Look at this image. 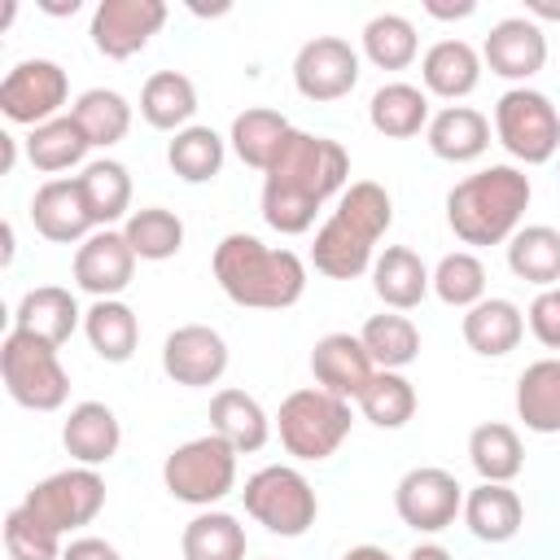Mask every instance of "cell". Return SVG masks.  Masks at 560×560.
Segmentation results:
<instances>
[{"mask_svg":"<svg viewBox=\"0 0 560 560\" xmlns=\"http://www.w3.org/2000/svg\"><path fill=\"white\" fill-rule=\"evenodd\" d=\"M346 179H350V153L328 136H311L293 127L289 144L262 175V223L280 236L311 232L324 201L346 192Z\"/></svg>","mask_w":560,"mask_h":560,"instance_id":"cell-1","label":"cell"},{"mask_svg":"<svg viewBox=\"0 0 560 560\" xmlns=\"http://www.w3.org/2000/svg\"><path fill=\"white\" fill-rule=\"evenodd\" d=\"M210 267L228 302L249 311H284L306 293V262L293 249L262 245L249 232H228L214 245Z\"/></svg>","mask_w":560,"mask_h":560,"instance_id":"cell-2","label":"cell"},{"mask_svg":"<svg viewBox=\"0 0 560 560\" xmlns=\"http://www.w3.org/2000/svg\"><path fill=\"white\" fill-rule=\"evenodd\" d=\"M389 223H394L389 192L372 179H354L337 197V210L315 232V245H311L315 271L328 276V280H354V276L372 271L376 241L389 232Z\"/></svg>","mask_w":560,"mask_h":560,"instance_id":"cell-3","label":"cell"},{"mask_svg":"<svg viewBox=\"0 0 560 560\" xmlns=\"http://www.w3.org/2000/svg\"><path fill=\"white\" fill-rule=\"evenodd\" d=\"M529 197V175L512 162H494L446 192V223L464 245H508L521 232Z\"/></svg>","mask_w":560,"mask_h":560,"instance_id":"cell-4","label":"cell"},{"mask_svg":"<svg viewBox=\"0 0 560 560\" xmlns=\"http://www.w3.org/2000/svg\"><path fill=\"white\" fill-rule=\"evenodd\" d=\"M350 402L319 389V385H306V389H293L280 411H276V433H280V446L293 455V459H328L337 455V446L350 438Z\"/></svg>","mask_w":560,"mask_h":560,"instance_id":"cell-5","label":"cell"},{"mask_svg":"<svg viewBox=\"0 0 560 560\" xmlns=\"http://www.w3.org/2000/svg\"><path fill=\"white\" fill-rule=\"evenodd\" d=\"M0 376L18 407L26 411H57L70 398V372L57 359V346L9 328L0 346Z\"/></svg>","mask_w":560,"mask_h":560,"instance_id":"cell-6","label":"cell"},{"mask_svg":"<svg viewBox=\"0 0 560 560\" xmlns=\"http://www.w3.org/2000/svg\"><path fill=\"white\" fill-rule=\"evenodd\" d=\"M162 486L171 499H179L188 508H214L219 499H228L236 490V451L219 433L192 438L166 455Z\"/></svg>","mask_w":560,"mask_h":560,"instance_id":"cell-7","label":"cell"},{"mask_svg":"<svg viewBox=\"0 0 560 560\" xmlns=\"http://www.w3.org/2000/svg\"><path fill=\"white\" fill-rule=\"evenodd\" d=\"M241 499H245V512L267 534H280V538H302L319 516V499H315L311 481L293 464L258 468L254 477H245Z\"/></svg>","mask_w":560,"mask_h":560,"instance_id":"cell-8","label":"cell"},{"mask_svg":"<svg viewBox=\"0 0 560 560\" xmlns=\"http://www.w3.org/2000/svg\"><path fill=\"white\" fill-rule=\"evenodd\" d=\"M494 136L516 162L542 166V162H551L560 153V114H556L547 92L508 88L494 101Z\"/></svg>","mask_w":560,"mask_h":560,"instance_id":"cell-9","label":"cell"},{"mask_svg":"<svg viewBox=\"0 0 560 560\" xmlns=\"http://www.w3.org/2000/svg\"><path fill=\"white\" fill-rule=\"evenodd\" d=\"M22 503L44 525H52L57 534H74V529H83V525H92L101 516V508H105V477L96 468L74 464V468H61V472L35 481Z\"/></svg>","mask_w":560,"mask_h":560,"instance_id":"cell-10","label":"cell"},{"mask_svg":"<svg viewBox=\"0 0 560 560\" xmlns=\"http://www.w3.org/2000/svg\"><path fill=\"white\" fill-rule=\"evenodd\" d=\"M66 101H70V79L48 57L18 61L0 83V114L9 122H18V127H31V131L52 122V118H61Z\"/></svg>","mask_w":560,"mask_h":560,"instance_id":"cell-11","label":"cell"},{"mask_svg":"<svg viewBox=\"0 0 560 560\" xmlns=\"http://www.w3.org/2000/svg\"><path fill=\"white\" fill-rule=\"evenodd\" d=\"M394 512L416 534H438V529L455 525V516H464V486L455 481V472H446L438 464H420L398 477Z\"/></svg>","mask_w":560,"mask_h":560,"instance_id":"cell-12","label":"cell"},{"mask_svg":"<svg viewBox=\"0 0 560 560\" xmlns=\"http://www.w3.org/2000/svg\"><path fill=\"white\" fill-rule=\"evenodd\" d=\"M359 83V52L350 48V39L341 35H315L298 48L293 57V88L315 101V105H328V101H341L350 96Z\"/></svg>","mask_w":560,"mask_h":560,"instance_id":"cell-13","label":"cell"},{"mask_svg":"<svg viewBox=\"0 0 560 560\" xmlns=\"http://www.w3.org/2000/svg\"><path fill=\"white\" fill-rule=\"evenodd\" d=\"M166 26V4L162 0H101L92 9V48L109 61L136 57L158 31Z\"/></svg>","mask_w":560,"mask_h":560,"instance_id":"cell-14","label":"cell"},{"mask_svg":"<svg viewBox=\"0 0 560 560\" xmlns=\"http://www.w3.org/2000/svg\"><path fill=\"white\" fill-rule=\"evenodd\" d=\"M162 372L175 385L206 389L228 372V341L210 324H179L162 341Z\"/></svg>","mask_w":560,"mask_h":560,"instance_id":"cell-15","label":"cell"},{"mask_svg":"<svg viewBox=\"0 0 560 560\" xmlns=\"http://www.w3.org/2000/svg\"><path fill=\"white\" fill-rule=\"evenodd\" d=\"M481 66H490V74L525 88V79H534L547 66V35L534 18H499L481 44Z\"/></svg>","mask_w":560,"mask_h":560,"instance_id":"cell-16","label":"cell"},{"mask_svg":"<svg viewBox=\"0 0 560 560\" xmlns=\"http://www.w3.org/2000/svg\"><path fill=\"white\" fill-rule=\"evenodd\" d=\"M136 254H131V245H127V236L122 232H114V228H96L79 249H74V284L83 289V293H92L96 302L101 298H118L127 284H131V276H136Z\"/></svg>","mask_w":560,"mask_h":560,"instance_id":"cell-17","label":"cell"},{"mask_svg":"<svg viewBox=\"0 0 560 560\" xmlns=\"http://www.w3.org/2000/svg\"><path fill=\"white\" fill-rule=\"evenodd\" d=\"M31 223L44 241L52 245H83L96 223L88 214V201H83V188H79V175H61V179H48L35 188L31 197Z\"/></svg>","mask_w":560,"mask_h":560,"instance_id":"cell-18","label":"cell"},{"mask_svg":"<svg viewBox=\"0 0 560 560\" xmlns=\"http://www.w3.org/2000/svg\"><path fill=\"white\" fill-rule=\"evenodd\" d=\"M311 376H315V385L319 389H328V394H337V398H354L359 402V394L368 389V381L376 376V363H372V354L363 350V341L359 337H350V332H328V337H319L315 346H311Z\"/></svg>","mask_w":560,"mask_h":560,"instance_id":"cell-19","label":"cell"},{"mask_svg":"<svg viewBox=\"0 0 560 560\" xmlns=\"http://www.w3.org/2000/svg\"><path fill=\"white\" fill-rule=\"evenodd\" d=\"M61 446H66V455H70L74 464H83V468L109 464V459L118 455V446H122V424H118L114 407H105V402H96V398L74 402L70 416H66V424H61Z\"/></svg>","mask_w":560,"mask_h":560,"instance_id":"cell-20","label":"cell"},{"mask_svg":"<svg viewBox=\"0 0 560 560\" xmlns=\"http://www.w3.org/2000/svg\"><path fill=\"white\" fill-rule=\"evenodd\" d=\"M79 324H83V311H79L74 293L61 289V284H35V289H26L22 302H18V311H13V328L18 332H31V337H39V341H48L57 350L74 337Z\"/></svg>","mask_w":560,"mask_h":560,"instance_id":"cell-21","label":"cell"},{"mask_svg":"<svg viewBox=\"0 0 560 560\" xmlns=\"http://www.w3.org/2000/svg\"><path fill=\"white\" fill-rule=\"evenodd\" d=\"M372 293L389 311H416L433 293V271L407 245H385L372 262Z\"/></svg>","mask_w":560,"mask_h":560,"instance_id":"cell-22","label":"cell"},{"mask_svg":"<svg viewBox=\"0 0 560 560\" xmlns=\"http://www.w3.org/2000/svg\"><path fill=\"white\" fill-rule=\"evenodd\" d=\"M464 341L472 354L481 359H503L521 346L525 337V311L512 302V298H481L477 306L464 311V324H459Z\"/></svg>","mask_w":560,"mask_h":560,"instance_id":"cell-23","label":"cell"},{"mask_svg":"<svg viewBox=\"0 0 560 560\" xmlns=\"http://www.w3.org/2000/svg\"><path fill=\"white\" fill-rule=\"evenodd\" d=\"M464 525L477 542H512L525 525L521 494L503 481H477L464 494Z\"/></svg>","mask_w":560,"mask_h":560,"instance_id":"cell-24","label":"cell"},{"mask_svg":"<svg viewBox=\"0 0 560 560\" xmlns=\"http://www.w3.org/2000/svg\"><path fill=\"white\" fill-rule=\"evenodd\" d=\"M210 433H219L236 455H249V451H262L267 438H271V416L262 411V402L236 385L219 389L210 398Z\"/></svg>","mask_w":560,"mask_h":560,"instance_id":"cell-25","label":"cell"},{"mask_svg":"<svg viewBox=\"0 0 560 560\" xmlns=\"http://www.w3.org/2000/svg\"><path fill=\"white\" fill-rule=\"evenodd\" d=\"M420 79H424V92L429 96L464 101L481 83V52L468 39H438L420 57Z\"/></svg>","mask_w":560,"mask_h":560,"instance_id":"cell-26","label":"cell"},{"mask_svg":"<svg viewBox=\"0 0 560 560\" xmlns=\"http://www.w3.org/2000/svg\"><path fill=\"white\" fill-rule=\"evenodd\" d=\"M424 140H429L433 158H442V162H455V166L477 162L490 149V118L472 105H446L429 118Z\"/></svg>","mask_w":560,"mask_h":560,"instance_id":"cell-27","label":"cell"},{"mask_svg":"<svg viewBox=\"0 0 560 560\" xmlns=\"http://www.w3.org/2000/svg\"><path fill=\"white\" fill-rule=\"evenodd\" d=\"M289 136H293V122H289L280 109L249 105V109H241V114L232 118L228 144H232V153H236L245 166H254V171L267 175L271 162L280 158V149L289 144Z\"/></svg>","mask_w":560,"mask_h":560,"instance_id":"cell-28","label":"cell"},{"mask_svg":"<svg viewBox=\"0 0 560 560\" xmlns=\"http://www.w3.org/2000/svg\"><path fill=\"white\" fill-rule=\"evenodd\" d=\"M429 118H433L429 114V92L416 88V83H402V79L381 83L368 101V122L385 140H411L429 127Z\"/></svg>","mask_w":560,"mask_h":560,"instance_id":"cell-29","label":"cell"},{"mask_svg":"<svg viewBox=\"0 0 560 560\" xmlns=\"http://www.w3.org/2000/svg\"><path fill=\"white\" fill-rule=\"evenodd\" d=\"M516 420L529 433H560V359H534L521 376H516Z\"/></svg>","mask_w":560,"mask_h":560,"instance_id":"cell-30","label":"cell"},{"mask_svg":"<svg viewBox=\"0 0 560 560\" xmlns=\"http://www.w3.org/2000/svg\"><path fill=\"white\" fill-rule=\"evenodd\" d=\"M197 114V88L179 70H153L140 88V118L158 131H184Z\"/></svg>","mask_w":560,"mask_h":560,"instance_id":"cell-31","label":"cell"},{"mask_svg":"<svg viewBox=\"0 0 560 560\" xmlns=\"http://www.w3.org/2000/svg\"><path fill=\"white\" fill-rule=\"evenodd\" d=\"M83 337L105 363H127L140 346V319L122 298H101L83 311Z\"/></svg>","mask_w":560,"mask_h":560,"instance_id":"cell-32","label":"cell"},{"mask_svg":"<svg viewBox=\"0 0 560 560\" xmlns=\"http://www.w3.org/2000/svg\"><path fill=\"white\" fill-rule=\"evenodd\" d=\"M468 464L477 468L481 481H503L512 486L525 468V446H521V433L503 420H486L468 433Z\"/></svg>","mask_w":560,"mask_h":560,"instance_id":"cell-33","label":"cell"},{"mask_svg":"<svg viewBox=\"0 0 560 560\" xmlns=\"http://www.w3.org/2000/svg\"><path fill=\"white\" fill-rule=\"evenodd\" d=\"M508 271L525 284L556 289L560 284V228L529 223L508 241Z\"/></svg>","mask_w":560,"mask_h":560,"instance_id":"cell-34","label":"cell"},{"mask_svg":"<svg viewBox=\"0 0 560 560\" xmlns=\"http://www.w3.org/2000/svg\"><path fill=\"white\" fill-rule=\"evenodd\" d=\"M79 188L88 201V214L96 228H109L118 219H131V171L114 158H96L79 171Z\"/></svg>","mask_w":560,"mask_h":560,"instance_id":"cell-35","label":"cell"},{"mask_svg":"<svg viewBox=\"0 0 560 560\" xmlns=\"http://www.w3.org/2000/svg\"><path fill=\"white\" fill-rule=\"evenodd\" d=\"M88 149H92V140L83 136V127L74 122V114H61V118H52V122H44V127H35L26 136V162L39 175H57V179L70 166H83Z\"/></svg>","mask_w":560,"mask_h":560,"instance_id":"cell-36","label":"cell"},{"mask_svg":"<svg viewBox=\"0 0 560 560\" xmlns=\"http://www.w3.org/2000/svg\"><path fill=\"white\" fill-rule=\"evenodd\" d=\"M359 341H363V350L372 354L376 372H402V368L416 363V354H420V328H416L402 311L368 315L363 328H359Z\"/></svg>","mask_w":560,"mask_h":560,"instance_id":"cell-37","label":"cell"},{"mask_svg":"<svg viewBox=\"0 0 560 560\" xmlns=\"http://www.w3.org/2000/svg\"><path fill=\"white\" fill-rule=\"evenodd\" d=\"M184 560H245V525L232 512L201 508L179 534Z\"/></svg>","mask_w":560,"mask_h":560,"instance_id":"cell-38","label":"cell"},{"mask_svg":"<svg viewBox=\"0 0 560 560\" xmlns=\"http://www.w3.org/2000/svg\"><path fill=\"white\" fill-rule=\"evenodd\" d=\"M223 158H228V140L201 122L175 131V140L166 144V162L184 184H210L223 171Z\"/></svg>","mask_w":560,"mask_h":560,"instance_id":"cell-39","label":"cell"},{"mask_svg":"<svg viewBox=\"0 0 560 560\" xmlns=\"http://www.w3.org/2000/svg\"><path fill=\"white\" fill-rule=\"evenodd\" d=\"M122 236L140 262H166L184 249V219L166 206H140L122 223Z\"/></svg>","mask_w":560,"mask_h":560,"instance_id":"cell-40","label":"cell"},{"mask_svg":"<svg viewBox=\"0 0 560 560\" xmlns=\"http://www.w3.org/2000/svg\"><path fill=\"white\" fill-rule=\"evenodd\" d=\"M70 114L83 127V136L92 140V149H109V144H118L131 131V105L114 88H88V92H79V101L70 105Z\"/></svg>","mask_w":560,"mask_h":560,"instance_id":"cell-41","label":"cell"},{"mask_svg":"<svg viewBox=\"0 0 560 560\" xmlns=\"http://www.w3.org/2000/svg\"><path fill=\"white\" fill-rule=\"evenodd\" d=\"M363 57L376 66V70H407L420 52V35L411 26V18L402 13H376L368 18L363 26Z\"/></svg>","mask_w":560,"mask_h":560,"instance_id":"cell-42","label":"cell"},{"mask_svg":"<svg viewBox=\"0 0 560 560\" xmlns=\"http://www.w3.org/2000/svg\"><path fill=\"white\" fill-rule=\"evenodd\" d=\"M359 411L376 429H402L416 416V385L402 372H376L359 394Z\"/></svg>","mask_w":560,"mask_h":560,"instance_id":"cell-43","label":"cell"},{"mask_svg":"<svg viewBox=\"0 0 560 560\" xmlns=\"http://www.w3.org/2000/svg\"><path fill=\"white\" fill-rule=\"evenodd\" d=\"M433 293L438 302L455 306V311H468L486 298V267L472 249H455V254H442L438 267H433Z\"/></svg>","mask_w":560,"mask_h":560,"instance_id":"cell-44","label":"cell"},{"mask_svg":"<svg viewBox=\"0 0 560 560\" xmlns=\"http://www.w3.org/2000/svg\"><path fill=\"white\" fill-rule=\"evenodd\" d=\"M4 551L9 560H61L66 547L52 525H44L26 503H18L4 516Z\"/></svg>","mask_w":560,"mask_h":560,"instance_id":"cell-45","label":"cell"},{"mask_svg":"<svg viewBox=\"0 0 560 560\" xmlns=\"http://www.w3.org/2000/svg\"><path fill=\"white\" fill-rule=\"evenodd\" d=\"M525 319H529V332L547 350H560V284L556 289H538V298L529 302Z\"/></svg>","mask_w":560,"mask_h":560,"instance_id":"cell-46","label":"cell"},{"mask_svg":"<svg viewBox=\"0 0 560 560\" xmlns=\"http://www.w3.org/2000/svg\"><path fill=\"white\" fill-rule=\"evenodd\" d=\"M61 560H122V556H118L114 542H105V538H96V534H83V538H70V542H66Z\"/></svg>","mask_w":560,"mask_h":560,"instance_id":"cell-47","label":"cell"},{"mask_svg":"<svg viewBox=\"0 0 560 560\" xmlns=\"http://www.w3.org/2000/svg\"><path fill=\"white\" fill-rule=\"evenodd\" d=\"M424 13H429V18L451 22V18H472V13H477V4H472V0H459V4H438V0H429V4H424Z\"/></svg>","mask_w":560,"mask_h":560,"instance_id":"cell-48","label":"cell"},{"mask_svg":"<svg viewBox=\"0 0 560 560\" xmlns=\"http://www.w3.org/2000/svg\"><path fill=\"white\" fill-rule=\"evenodd\" d=\"M525 18H534V22H560V0H525Z\"/></svg>","mask_w":560,"mask_h":560,"instance_id":"cell-49","label":"cell"},{"mask_svg":"<svg viewBox=\"0 0 560 560\" xmlns=\"http://www.w3.org/2000/svg\"><path fill=\"white\" fill-rule=\"evenodd\" d=\"M407 560H455L442 542H416L411 551H407Z\"/></svg>","mask_w":560,"mask_h":560,"instance_id":"cell-50","label":"cell"},{"mask_svg":"<svg viewBox=\"0 0 560 560\" xmlns=\"http://www.w3.org/2000/svg\"><path fill=\"white\" fill-rule=\"evenodd\" d=\"M341 560H394L385 547H376V542H359V547H350Z\"/></svg>","mask_w":560,"mask_h":560,"instance_id":"cell-51","label":"cell"},{"mask_svg":"<svg viewBox=\"0 0 560 560\" xmlns=\"http://www.w3.org/2000/svg\"><path fill=\"white\" fill-rule=\"evenodd\" d=\"M0 144H4V171H13V158H18V140L4 131V136H0Z\"/></svg>","mask_w":560,"mask_h":560,"instance_id":"cell-52","label":"cell"},{"mask_svg":"<svg viewBox=\"0 0 560 560\" xmlns=\"http://www.w3.org/2000/svg\"><path fill=\"white\" fill-rule=\"evenodd\" d=\"M556 179H560V166H556Z\"/></svg>","mask_w":560,"mask_h":560,"instance_id":"cell-53","label":"cell"}]
</instances>
